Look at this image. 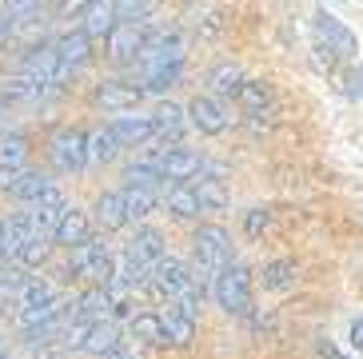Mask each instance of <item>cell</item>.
Here are the masks:
<instances>
[{"instance_id":"obj_45","label":"cell","mask_w":363,"mask_h":359,"mask_svg":"<svg viewBox=\"0 0 363 359\" xmlns=\"http://www.w3.org/2000/svg\"><path fill=\"white\" fill-rule=\"evenodd\" d=\"M0 260H4V240H0Z\"/></svg>"},{"instance_id":"obj_2","label":"cell","mask_w":363,"mask_h":359,"mask_svg":"<svg viewBox=\"0 0 363 359\" xmlns=\"http://www.w3.org/2000/svg\"><path fill=\"white\" fill-rule=\"evenodd\" d=\"M216 299H220V307L224 311H232V316H244L247 307H252V272L240 264H228L216 272V284H212Z\"/></svg>"},{"instance_id":"obj_38","label":"cell","mask_w":363,"mask_h":359,"mask_svg":"<svg viewBox=\"0 0 363 359\" xmlns=\"http://www.w3.org/2000/svg\"><path fill=\"white\" fill-rule=\"evenodd\" d=\"M156 0H116V21H144Z\"/></svg>"},{"instance_id":"obj_10","label":"cell","mask_w":363,"mask_h":359,"mask_svg":"<svg viewBox=\"0 0 363 359\" xmlns=\"http://www.w3.org/2000/svg\"><path fill=\"white\" fill-rule=\"evenodd\" d=\"M144 100V88H136V84H124V80H104L100 84V92H96V104L104 108V112H132V108Z\"/></svg>"},{"instance_id":"obj_43","label":"cell","mask_w":363,"mask_h":359,"mask_svg":"<svg viewBox=\"0 0 363 359\" xmlns=\"http://www.w3.org/2000/svg\"><path fill=\"white\" fill-rule=\"evenodd\" d=\"M352 96H359V100H363V68L352 76Z\"/></svg>"},{"instance_id":"obj_17","label":"cell","mask_w":363,"mask_h":359,"mask_svg":"<svg viewBox=\"0 0 363 359\" xmlns=\"http://www.w3.org/2000/svg\"><path fill=\"white\" fill-rule=\"evenodd\" d=\"M160 328H164V343H172V348H188L196 339V319L176 311V307H168L160 316Z\"/></svg>"},{"instance_id":"obj_30","label":"cell","mask_w":363,"mask_h":359,"mask_svg":"<svg viewBox=\"0 0 363 359\" xmlns=\"http://www.w3.org/2000/svg\"><path fill=\"white\" fill-rule=\"evenodd\" d=\"M0 96H4V100H9V104H21V100H40V88L33 84V80H28V76H9V80H4V88H0Z\"/></svg>"},{"instance_id":"obj_33","label":"cell","mask_w":363,"mask_h":359,"mask_svg":"<svg viewBox=\"0 0 363 359\" xmlns=\"http://www.w3.org/2000/svg\"><path fill=\"white\" fill-rule=\"evenodd\" d=\"M48 255H52V243L44 240V236H33V240L16 252V260H21L24 267H44L48 264Z\"/></svg>"},{"instance_id":"obj_14","label":"cell","mask_w":363,"mask_h":359,"mask_svg":"<svg viewBox=\"0 0 363 359\" xmlns=\"http://www.w3.org/2000/svg\"><path fill=\"white\" fill-rule=\"evenodd\" d=\"M88 236H92V228H88V216L80 208H65L60 211V220H56L52 228V240L60 243V248H76V243H84Z\"/></svg>"},{"instance_id":"obj_1","label":"cell","mask_w":363,"mask_h":359,"mask_svg":"<svg viewBox=\"0 0 363 359\" xmlns=\"http://www.w3.org/2000/svg\"><path fill=\"white\" fill-rule=\"evenodd\" d=\"M192 248H196V264H200L203 272H212V275L235 260V243L220 223H203L200 232L192 236Z\"/></svg>"},{"instance_id":"obj_7","label":"cell","mask_w":363,"mask_h":359,"mask_svg":"<svg viewBox=\"0 0 363 359\" xmlns=\"http://www.w3.org/2000/svg\"><path fill=\"white\" fill-rule=\"evenodd\" d=\"M315 32H320V44H323V48H331L335 56H352L355 48H359L355 32L347 28L340 16H331V12H315Z\"/></svg>"},{"instance_id":"obj_28","label":"cell","mask_w":363,"mask_h":359,"mask_svg":"<svg viewBox=\"0 0 363 359\" xmlns=\"http://www.w3.org/2000/svg\"><path fill=\"white\" fill-rule=\"evenodd\" d=\"M28 136L24 132H9V136H0V164H12V168H24V160H28Z\"/></svg>"},{"instance_id":"obj_5","label":"cell","mask_w":363,"mask_h":359,"mask_svg":"<svg viewBox=\"0 0 363 359\" xmlns=\"http://www.w3.org/2000/svg\"><path fill=\"white\" fill-rule=\"evenodd\" d=\"M52 164L60 172H80L88 164V136L80 128H60L52 136Z\"/></svg>"},{"instance_id":"obj_31","label":"cell","mask_w":363,"mask_h":359,"mask_svg":"<svg viewBox=\"0 0 363 359\" xmlns=\"http://www.w3.org/2000/svg\"><path fill=\"white\" fill-rule=\"evenodd\" d=\"M296 284V264L291 260H276V264L264 267V287H272V292H284V287Z\"/></svg>"},{"instance_id":"obj_36","label":"cell","mask_w":363,"mask_h":359,"mask_svg":"<svg viewBox=\"0 0 363 359\" xmlns=\"http://www.w3.org/2000/svg\"><path fill=\"white\" fill-rule=\"evenodd\" d=\"M132 331H136L144 343H164V328H160V316H152V311H144V316L132 319Z\"/></svg>"},{"instance_id":"obj_3","label":"cell","mask_w":363,"mask_h":359,"mask_svg":"<svg viewBox=\"0 0 363 359\" xmlns=\"http://www.w3.org/2000/svg\"><path fill=\"white\" fill-rule=\"evenodd\" d=\"M148 280H152V287H156L160 296H168V299H180L184 292H196L192 267L180 264V260H172V255H160V260L152 264ZM200 292H203V287H200Z\"/></svg>"},{"instance_id":"obj_41","label":"cell","mask_w":363,"mask_h":359,"mask_svg":"<svg viewBox=\"0 0 363 359\" xmlns=\"http://www.w3.org/2000/svg\"><path fill=\"white\" fill-rule=\"evenodd\" d=\"M40 0H9V16H24V12H33Z\"/></svg>"},{"instance_id":"obj_16","label":"cell","mask_w":363,"mask_h":359,"mask_svg":"<svg viewBox=\"0 0 363 359\" xmlns=\"http://www.w3.org/2000/svg\"><path fill=\"white\" fill-rule=\"evenodd\" d=\"M116 307V299H112V287H88L84 296L76 299V311L72 316L80 319V324H96V319H108V311Z\"/></svg>"},{"instance_id":"obj_25","label":"cell","mask_w":363,"mask_h":359,"mask_svg":"<svg viewBox=\"0 0 363 359\" xmlns=\"http://www.w3.org/2000/svg\"><path fill=\"white\" fill-rule=\"evenodd\" d=\"M80 275L92 280V287H112V280H116V260L108 252H96L84 267H80Z\"/></svg>"},{"instance_id":"obj_35","label":"cell","mask_w":363,"mask_h":359,"mask_svg":"<svg viewBox=\"0 0 363 359\" xmlns=\"http://www.w3.org/2000/svg\"><path fill=\"white\" fill-rule=\"evenodd\" d=\"M160 168L156 164H128L124 168V184H136V188H156L160 184Z\"/></svg>"},{"instance_id":"obj_21","label":"cell","mask_w":363,"mask_h":359,"mask_svg":"<svg viewBox=\"0 0 363 359\" xmlns=\"http://www.w3.org/2000/svg\"><path fill=\"white\" fill-rule=\"evenodd\" d=\"M156 188H136V184H124V192H120V204H124V216L128 220H144L152 208H156Z\"/></svg>"},{"instance_id":"obj_13","label":"cell","mask_w":363,"mask_h":359,"mask_svg":"<svg viewBox=\"0 0 363 359\" xmlns=\"http://www.w3.org/2000/svg\"><path fill=\"white\" fill-rule=\"evenodd\" d=\"M120 348V328L112 319H96L84 328V339H80V351L84 355H108V351Z\"/></svg>"},{"instance_id":"obj_29","label":"cell","mask_w":363,"mask_h":359,"mask_svg":"<svg viewBox=\"0 0 363 359\" xmlns=\"http://www.w3.org/2000/svg\"><path fill=\"white\" fill-rule=\"evenodd\" d=\"M120 156V140L112 136V128H100L96 136L88 140V160H96V164H112Z\"/></svg>"},{"instance_id":"obj_44","label":"cell","mask_w":363,"mask_h":359,"mask_svg":"<svg viewBox=\"0 0 363 359\" xmlns=\"http://www.w3.org/2000/svg\"><path fill=\"white\" fill-rule=\"evenodd\" d=\"M104 359H140V355H132V351H124V348H116V351H108Z\"/></svg>"},{"instance_id":"obj_8","label":"cell","mask_w":363,"mask_h":359,"mask_svg":"<svg viewBox=\"0 0 363 359\" xmlns=\"http://www.w3.org/2000/svg\"><path fill=\"white\" fill-rule=\"evenodd\" d=\"M156 168H160V176L164 180H172V184H188L192 176H200V168H203V160H200V152H192V148H168L160 160H156Z\"/></svg>"},{"instance_id":"obj_4","label":"cell","mask_w":363,"mask_h":359,"mask_svg":"<svg viewBox=\"0 0 363 359\" xmlns=\"http://www.w3.org/2000/svg\"><path fill=\"white\" fill-rule=\"evenodd\" d=\"M140 68L152 72V68H164V64H180L184 60V40L180 32H156V36H144V48H140Z\"/></svg>"},{"instance_id":"obj_40","label":"cell","mask_w":363,"mask_h":359,"mask_svg":"<svg viewBox=\"0 0 363 359\" xmlns=\"http://www.w3.org/2000/svg\"><path fill=\"white\" fill-rule=\"evenodd\" d=\"M21 172H24V168H12V164H0V188H4V192H12V184L21 180Z\"/></svg>"},{"instance_id":"obj_39","label":"cell","mask_w":363,"mask_h":359,"mask_svg":"<svg viewBox=\"0 0 363 359\" xmlns=\"http://www.w3.org/2000/svg\"><path fill=\"white\" fill-rule=\"evenodd\" d=\"M267 223H272V216H267L264 208H252V211L244 216V228H247V236H259V232L267 228Z\"/></svg>"},{"instance_id":"obj_12","label":"cell","mask_w":363,"mask_h":359,"mask_svg":"<svg viewBox=\"0 0 363 359\" xmlns=\"http://www.w3.org/2000/svg\"><path fill=\"white\" fill-rule=\"evenodd\" d=\"M188 120L200 128L203 136H220V132L228 128V112L220 108L216 96H196L192 104H188Z\"/></svg>"},{"instance_id":"obj_9","label":"cell","mask_w":363,"mask_h":359,"mask_svg":"<svg viewBox=\"0 0 363 359\" xmlns=\"http://www.w3.org/2000/svg\"><path fill=\"white\" fill-rule=\"evenodd\" d=\"M76 16H80V32L84 36H108L116 28V0H84V9Z\"/></svg>"},{"instance_id":"obj_19","label":"cell","mask_w":363,"mask_h":359,"mask_svg":"<svg viewBox=\"0 0 363 359\" xmlns=\"http://www.w3.org/2000/svg\"><path fill=\"white\" fill-rule=\"evenodd\" d=\"M33 220H28V211H16L9 216V223H0V240H4V255H16L24 243L33 240Z\"/></svg>"},{"instance_id":"obj_42","label":"cell","mask_w":363,"mask_h":359,"mask_svg":"<svg viewBox=\"0 0 363 359\" xmlns=\"http://www.w3.org/2000/svg\"><path fill=\"white\" fill-rule=\"evenodd\" d=\"M352 348L363 351V319H355V324H352Z\"/></svg>"},{"instance_id":"obj_32","label":"cell","mask_w":363,"mask_h":359,"mask_svg":"<svg viewBox=\"0 0 363 359\" xmlns=\"http://www.w3.org/2000/svg\"><path fill=\"white\" fill-rule=\"evenodd\" d=\"M48 304H56V292L48 284L28 280V284L21 287V307H24V311H33V307H48Z\"/></svg>"},{"instance_id":"obj_46","label":"cell","mask_w":363,"mask_h":359,"mask_svg":"<svg viewBox=\"0 0 363 359\" xmlns=\"http://www.w3.org/2000/svg\"><path fill=\"white\" fill-rule=\"evenodd\" d=\"M0 359H9V355H4V351H0Z\"/></svg>"},{"instance_id":"obj_24","label":"cell","mask_w":363,"mask_h":359,"mask_svg":"<svg viewBox=\"0 0 363 359\" xmlns=\"http://www.w3.org/2000/svg\"><path fill=\"white\" fill-rule=\"evenodd\" d=\"M168 211H172V216H180V220L200 216V200H196L192 184H172V188H168Z\"/></svg>"},{"instance_id":"obj_37","label":"cell","mask_w":363,"mask_h":359,"mask_svg":"<svg viewBox=\"0 0 363 359\" xmlns=\"http://www.w3.org/2000/svg\"><path fill=\"white\" fill-rule=\"evenodd\" d=\"M65 316V304L56 299V304H48V307H33V311H21V324L24 328H40V324H52V319H60Z\"/></svg>"},{"instance_id":"obj_23","label":"cell","mask_w":363,"mask_h":359,"mask_svg":"<svg viewBox=\"0 0 363 359\" xmlns=\"http://www.w3.org/2000/svg\"><path fill=\"white\" fill-rule=\"evenodd\" d=\"M192 192H196V200H200V211H220V208H228V188H224V180H200V184H192Z\"/></svg>"},{"instance_id":"obj_15","label":"cell","mask_w":363,"mask_h":359,"mask_svg":"<svg viewBox=\"0 0 363 359\" xmlns=\"http://www.w3.org/2000/svg\"><path fill=\"white\" fill-rule=\"evenodd\" d=\"M152 136H160L164 144H180V136H184V124H188V116H184V108H176V104H160L156 112H152Z\"/></svg>"},{"instance_id":"obj_20","label":"cell","mask_w":363,"mask_h":359,"mask_svg":"<svg viewBox=\"0 0 363 359\" xmlns=\"http://www.w3.org/2000/svg\"><path fill=\"white\" fill-rule=\"evenodd\" d=\"M96 223L104 228V232H120L124 223H128V216H124V204H120V192H100L96 196Z\"/></svg>"},{"instance_id":"obj_11","label":"cell","mask_w":363,"mask_h":359,"mask_svg":"<svg viewBox=\"0 0 363 359\" xmlns=\"http://www.w3.org/2000/svg\"><path fill=\"white\" fill-rule=\"evenodd\" d=\"M52 53H56V60H60V68H68V72H72V68H84V64L92 60V36L72 28L52 44Z\"/></svg>"},{"instance_id":"obj_18","label":"cell","mask_w":363,"mask_h":359,"mask_svg":"<svg viewBox=\"0 0 363 359\" xmlns=\"http://www.w3.org/2000/svg\"><path fill=\"white\" fill-rule=\"evenodd\" d=\"M108 128H112V136L120 140V148H136V144H144V140L152 136V120L148 116H124V112H120Z\"/></svg>"},{"instance_id":"obj_34","label":"cell","mask_w":363,"mask_h":359,"mask_svg":"<svg viewBox=\"0 0 363 359\" xmlns=\"http://www.w3.org/2000/svg\"><path fill=\"white\" fill-rule=\"evenodd\" d=\"M180 76H184V60H180V64H164V68H152L144 92H168V88L176 84Z\"/></svg>"},{"instance_id":"obj_27","label":"cell","mask_w":363,"mask_h":359,"mask_svg":"<svg viewBox=\"0 0 363 359\" xmlns=\"http://www.w3.org/2000/svg\"><path fill=\"white\" fill-rule=\"evenodd\" d=\"M48 184H52V180L44 176V172H28V168H24L21 180L12 184V196H16V200H33L36 204L44 192H48Z\"/></svg>"},{"instance_id":"obj_26","label":"cell","mask_w":363,"mask_h":359,"mask_svg":"<svg viewBox=\"0 0 363 359\" xmlns=\"http://www.w3.org/2000/svg\"><path fill=\"white\" fill-rule=\"evenodd\" d=\"M235 100H240L252 116H259V112L272 104V88H267L264 80H244V84H240V92H235Z\"/></svg>"},{"instance_id":"obj_6","label":"cell","mask_w":363,"mask_h":359,"mask_svg":"<svg viewBox=\"0 0 363 359\" xmlns=\"http://www.w3.org/2000/svg\"><path fill=\"white\" fill-rule=\"evenodd\" d=\"M108 40V56L116 64H128L140 56V48H144V28H140V21H116V28L104 36Z\"/></svg>"},{"instance_id":"obj_22","label":"cell","mask_w":363,"mask_h":359,"mask_svg":"<svg viewBox=\"0 0 363 359\" xmlns=\"http://www.w3.org/2000/svg\"><path fill=\"white\" fill-rule=\"evenodd\" d=\"M240 84H244V72H240V64H232V60L216 64L212 72H208V88H212L216 96H235Z\"/></svg>"}]
</instances>
